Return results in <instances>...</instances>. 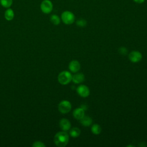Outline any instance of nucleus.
<instances>
[{
    "label": "nucleus",
    "mask_w": 147,
    "mask_h": 147,
    "mask_svg": "<svg viewBox=\"0 0 147 147\" xmlns=\"http://www.w3.org/2000/svg\"><path fill=\"white\" fill-rule=\"evenodd\" d=\"M59 126L63 131H67L70 130L71 124L67 118H62L59 122Z\"/></svg>",
    "instance_id": "1a4fd4ad"
},
{
    "label": "nucleus",
    "mask_w": 147,
    "mask_h": 147,
    "mask_svg": "<svg viewBox=\"0 0 147 147\" xmlns=\"http://www.w3.org/2000/svg\"><path fill=\"white\" fill-rule=\"evenodd\" d=\"M33 147H45V144L41 141H35L32 145Z\"/></svg>",
    "instance_id": "aec40b11"
},
{
    "label": "nucleus",
    "mask_w": 147,
    "mask_h": 147,
    "mask_svg": "<svg viewBox=\"0 0 147 147\" xmlns=\"http://www.w3.org/2000/svg\"><path fill=\"white\" fill-rule=\"evenodd\" d=\"M119 53L123 56H125L127 53V49L125 47H120L118 49Z\"/></svg>",
    "instance_id": "6ab92c4d"
},
{
    "label": "nucleus",
    "mask_w": 147,
    "mask_h": 147,
    "mask_svg": "<svg viewBox=\"0 0 147 147\" xmlns=\"http://www.w3.org/2000/svg\"><path fill=\"white\" fill-rule=\"evenodd\" d=\"M80 130L77 127H74L69 130V135L73 138H76L79 137L80 134Z\"/></svg>",
    "instance_id": "ddd939ff"
},
{
    "label": "nucleus",
    "mask_w": 147,
    "mask_h": 147,
    "mask_svg": "<svg viewBox=\"0 0 147 147\" xmlns=\"http://www.w3.org/2000/svg\"><path fill=\"white\" fill-rule=\"evenodd\" d=\"M51 22L55 25H58L60 23V19L57 15L53 14L50 17Z\"/></svg>",
    "instance_id": "dca6fc26"
},
{
    "label": "nucleus",
    "mask_w": 147,
    "mask_h": 147,
    "mask_svg": "<svg viewBox=\"0 0 147 147\" xmlns=\"http://www.w3.org/2000/svg\"><path fill=\"white\" fill-rule=\"evenodd\" d=\"M85 79L84 75L83 73H76L72 75V81L75 84H79L82 83Z\"/></svg>",
    "instance_id": "9d476101"
},
{
    "label": "nucleus",
    "mask_w": 147,
    "mask_h": 147,
    "mask_svg": "<svg viewBox=\"0 0 147 147\" xmlns=\"http://www.w3.org/2000/svg\"><path fill=\"white\" fill-rule=\"evenodd\" d=\"M80 123L86 127L90 126L92 123V119L89 116H84L81 119L79 120Z\"/></svg>",
    "instance_id": "f8f14e48"
},
{
    "label": "nucleus",
    "mask_w": 147,
    "mask_h": 147,
    "mask_svg": "<svg viewBox=\"0 0 147 147\" xmlns=\"http://www.w3.org/2000/svg\"><path fill=\"white\" fill-rule=\"evenodd\" d=\"M91 132L95 135L99 134L102 131L100 126L99 125H98V123L93 124L92 126H91Z\"/></svg>",
    "instance_id": "2eb2a0df"
},
{
    "label": "nucleus",
    "mask_w": 147,
    "mask_h": 147,
    "mask_svg": "<svg viewBox=\"0 0 147 147\" xmlns=\"http://www.w3.org/2000/svg\"><path fill=\"white\" fill-rule=\"evenodd\" d=\"M76 24L79 27H84L86 26L87 25V21L86 20L84 19H83V18H80V19H79L78 20L76 21Z\"/></svg>",
    "instance_id": "a211bd4d"
},
{
    "label": "nucleus",
    "mask_w": 147,
    "mask_h": 147,
    "mask_svg": "<svg viewBox=\"0 0 147 147\" xmlns=\"http://www.w3.org/2000/svg\"><path fill=\"white\" fill-rule=\"evenodd\" d=\"M80 107H81V108H82L84 111H85V110H87V106H86V105H81V106H80Z\"/></svg>",
    "instance_id": "4be33fe9"
},
{
    "label": "nucleus",
    "mask_w": 147,
    "mask_h": 147,
    "mask_svg": "<svg viewBox=\"0 0 147 147\" xmlns=\"http://www.w3.org/2000/svg\"><path fill=\"white\" fill-rule=\"evenodd\" d=\"M76 91L78 95L82 98H87L90 94L89 88L84 84H80L79 86L76 88Z\"/></svg>",
    "instance_id": "0eeeda50"
},
{
    "label": "nucleus",
    "mask_w": 147,
    "mask_h": 147,
    "mask_svg": "<svg viewBox=\"0 0 147 147\" xmlns=\"http://www.w3.org/2000/svg\"><path fill=\"white\" fill-rule=\"evenodd\" d=\"M145 0H133V1L137 3H138V4H141V3H142L145 2Z\"/></svg>",
    "instance_id": "412c9836"
},
{
    "label": "nucleus",
    "mask_w": 147,
    "mask_h": 147,
    "mask_svg": "<svg viewBox=\"0 0 147 147\" xmlns=\"http://www.w3.org/2000/svg\"><path fill=\"white\" fill-rule=\"evenodd\" d=\"M40 8L44 13L49 14L53 10V4L49 0H44L41 3Z\"/></svg>",
    "instance_id": "39448f33"
},
{
    "label": "nucleus",
    "mask_w": 147,
    "mask_h": 147,
    "mask_svg": "<svg viewBox=\"0 0 147 147\" xmlns=\"http://www.w3.org/2000/svg\"><path fill=\"white\" fill-rule=\"evenodd\" d=\"M54 143L59 147L65 146L69 141V135L65 131L57 132L54 137Z\"/></svg>",
    "instance_id": "f257e3e1"
},
{
    "label": "nucleus",
    "mask_w": 147,
    "mask_h": 147,
    "mask_svg": "<svg viewBox=\"0 0 147 147\" xmlns=\"http://www.w3.org/2000/svg\"><path fill=\"white\" fill-rule=\"evenodd\" d=\"M68 68L70 71H71L73 73H76L80 70V64L78 60H73L69 62Z\"/></svg>",
    "instance_id": "6e6552de"
},
{
    "label": "nucleus",
    "mask_w": 147,
    "mask_h": 147,
    "mask_svg": "<svg viewBox=\"0 0 147 147\" xmlns=\"http://www.w3.org/2000/svg\"><path fill=\"white\" fill-rule=\"evenodd\" d=\"M72 75L70 72L68 71H63L59 73L57 80L60 84L62 85L68 84L72 80Z\"/></svg>",
    "instance_id": "f03ea898"
},
{
    "label": "nucleus",
    "mask_w": 147,
    "mask_h": 147,
    "mask_svg": "<svg viewBox=\"0 0 147 147\" xmlns=\"http://www.w3.org/2000/svg\"><path fill=\"white\" fill-rule=\"evenodd\" d=\"M72 114H73L74 117L75 119H76L78 120H80L84 116V110L80 107L75 109L73 111Z\"/></svg>",
    "instance_id": "9b49d317"
},
{
    "label": "nucleus",
    "mask_w": 147,
    "mask_h": 147,
    "mask_svg": "<svg viewBox=\"0 0 147 147\" xmlns=\"http://www.w3.org/2000/svg\"><path fill=\"white\" fill-rule=\"evenodd\" d=\"M14 17V13L11 9H8L6 10L5 13V18L7 21H11L13 19Z\"/></svg>",
    "instance_id": "4468645a"
},
{
    "label": "nucleus",
    "mask_w": 147,
    "mask_h": 147,
    "mask_svg": "<svg viewBox=\"0 0 147 147\" xmlns=\"http://www.w3.org/2000/svg\"><path fill=\"white\" fill-rule=\"evenodd\" d=\"M127 146H134L133 145H127Z\"/></svg>",
    "instance_id": "5701e85b"
},
{
    "label": "nucleus",
    "mask_w": 147,
    "mask_h": 147,
    "mask_svg": "<svg viewBox=\"0 0 147 147\" xmlns=\"http://www.w3.org/2000/svg\"><path fill=\"white\" fill-rule=\"evenodd\" d=\"M0 3L3 7L9 8L12 5L13 0H0Z\"/></svg>",
    "instance_id": "f3484780"
},
{
    "label": "nucleus",
    "mask_w": 147,
    "mask_h": 147,
    "mask_svg": "<svg viewBox=\"0 0 147 147\" xmlns=\"http://www.w3.org/2000/svg\"><path fill=\"white\" fill-rule=\"evenodd\" d=\"M61 19L65 24L71 25L75 21V16L72 12L66 10L61 13Z\"/></svg>",
    "instance_id": "7ed1b4c3"
},
{
    "label": "nucleus",
    "mask_w": 147,
    "mask_h": 147,
    "mask_svg": "<svg viewBox=\"0 0 147 147\" xmlns=\"http://www.w3.org/2000/svg\"><path fill=\"white\" fill-rule=\"evenodd\" d=\"M72 108L71 103L67 100H61L58 105V110L62 114L69 113Z\"/></svg>",
    "instance_id": "20e7f679"
},
{
    "label": "nucleus",
    "mask_w": 147,
    "mask_h": 147,
    "mask_svg": "<svg viewBox=\"0 0 147 147\" xmlns=\"http://www.w3.org/2000/svg\"><path fill=\"white\" fill-rule=\"evenodd\" d=\"M129 60L134 63L140 61L142 58V53L138 51H132L128 55Z\"/></svg>",
    "instance_id": "423d86ee"
}]
</instances>
